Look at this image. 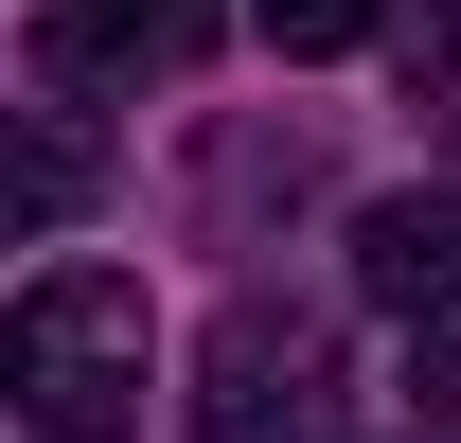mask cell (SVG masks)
<instances>
[{
    "label": "cell",
    "mask_w": 461,
    "mask_h": 443,
    "mask_svg": "<svg viewBox=\"0 0 461 443\" xmlns=\"http://www.w3.org/2000/svg\"><path fill=\"white\" fill-rule=\"evenodd\" d=\"M408 426L461 443V337H408Z\"/></svg>",
    "instance_id": "obj_7"
},
{
    "label": "cell",
    "mask_w": 461,
    "mask_h": 443,
    "mask_svg": "<svg viewBox=\"0 0 461 443\" xmlns=\"http://www.w3.org/2000/svg\"><path fill=\"white\" fill-rule=\"evenodd\" d=\"M267 18V54H373L391 36V0H249Z\"/></svg>",
    "instance_id": "obj_5"
},
{
    "label": "cell",
    "mask_w": 461,
    "mask_h": 443,
    "mask_svg": "<svg viewBox=\"0 0 461 443\" xmlns=\"http://www.w3.org/2000/svg\"><path fill=\"white\" fill-rule=\"evenodd\" d=\"M71 195H89V142L36 124V142H18V231H71Z\"/></svg>",
    "instance_id": "obj_6"
},
{
    "label": "cell",
    "mask_w": 461,
    "mask_h": 443,
    "mask_svg": "<svg viewBox=\"0 0 461 443\" xmlns=\"http://www.w3.org/2000/svg\"><path fill=\"white\" fill-rule=\"evenodd\" d=\"M213 18L230 0H54V18H36V71H54V89H160V71L213 54Z\"/></svg>",
    "instance_id": "obj_3"
},
{
    "label": "cell",
    "mask_w": 461,
    "mask_h": 443,
    "mask_svg": "<svg viewBox=\"0 0 461 443\" xmlns=\"http://www.w3.org/2000/svg\"><path fill=\"white\" fill-rule=\"evenodd\" d=\"M142 355H160V320H142L124 267H36L18 320H0V390H18L36 443H124L142 426Z\"/></svg>",
    "instance_id": "obj_1"
},
{
    "label": "cell",
    "mask_w": 461,
    "mask_h": 443,
    "mask_svg": "<svg viewBox=\"0 0 461 443\" xmlns=\"http://www.w3.org/2000/svg\"><path fill=\"white\" fill-rule=\"evenodd\" d=\"M355 302H391L408 337H461V195H373L355 213Z\"/></svg>",
    "instance_id": "obj_4"
},
{
    "label": "cell",
    "mask_w": 461,
    "mask_h": 443,
    "mask_svg": "<svg viewBox=\"0 0 461 443\" xmlns=\"http://www.w3.org/2000/svg\"><path fill=\"white\" fill-rule=\"evenodd\" d=\"M195 443H338V337L285 302H230L195 355Z\"/></svg>",
    "instance_id": "obj_2"
}]
</instances>
